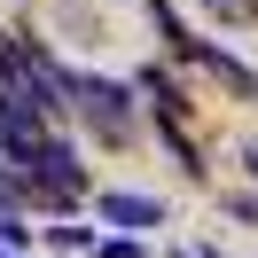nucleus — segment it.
<instances>
[{
	"instance_id": "1",
	"label": "nucleus",
	"mask_w": 258,
	"mask_h": 258,
	"mask_svg": "<svg viewBox=\"0 0 258 258\" xmlns=\"http://www.w3.org/2000/svg\"><path fill=\"white\" fill-rule=\"evenodd\" d=\"M63 94L102 141H133V86L102 79V71H63Z\"/></svg>"
},
{
	"instance_id": "2",
	"label": "nucleus",
	"mask_w": 258,
	"mask_h": 258,
	"mask_svg": "<svg viewBox=\"0 0 258 258\" xmlns=\"http://www.w3.org/2000/svg\"><path fill=\"white\" fill-rule=\"evenodd\" d=\"M172 63H196V71H211V79H219V86H235V94H258V71L242 63V55H227V47H211L204 32H196L188 47L172 55Z\"/></svg>"
},
{
	"instance_id": "3",
	"label": "nucleus",
	"mask_w": 258,
	"mask_h": 258,
	"mask_svg": "<svg viewBox=\"0 0 258 258\" xmlns=\"http://www.w3.org/2000/svg\"><path fill=\"white\" fill-rule=\"evenodd\" d=\"M102 219L110 227H164V204L157 196H133V188H110L102 196Z\"/></svg>"
},
{
	"instance_id": "4",
	"label": "nucleus",
	"mask_w": 258,
	"mask_h": 258,
	"mask_svg": "<svg viewBox=\"0 0 258 258\" xmlns=\"http://www.w3.org/2000/svg\"><path fill=\"white\" fill-rule=\"evenodd\" d=\"M219 24H258V0H204Z\"/></svg>"
},
{
	"instance_id": "5",
	"label": "nucleus",
	"mask_w": 258,
	"mask_h": 258,
	"mask_svg": "<svg viewBox=\"0 0 258 258\" xmlns=\"http://www.w3.org/2000/svg\"><path fill=\"white\" fill-rule=\"evenodd\" d=\"M24 242H32V227H24L16 211H0V250H24Z\"/></svg>"
},
{
	"instance_id": "6",
	"label": "nucleus",
	"mask_w": 258,
	"mask_h": 258,
	"mask_svg": "<svg viewBox=\"0 0 258 258\" xmlns=\"http://www.w3.org/2000/svg\"><path fill=\"white\" fill-rule=\"evenodd\" d=\"M94 258H149V250H141L133 235H110V242H94Z\"/></svg>"
},
{
	"instance_id": "7",
	"label": "nucleus",
	"mask_w": 258,
	"mask_h": 258,
	"mask_svg": "<svg viewBox=\"0 0 258 258\" xmlns=\"http://www.w3.org/2000/svg\"><path fill=\"white\" fill-rule=\"evenodd\" d=\"M227 219H250L258 227V196H227Z\"/></svg>"
},
{
	"instance_id": "8",
	"label": "nucleus",
	"mask_w": 258,
	"mask_h": 258,
	"mask_svg": "<svg viewBox=\"0 0 258 258\" xmlns=\"http://www.w3.org/2000/svg\"><path fill=\"white\" fill-rule=\"evenodd\" d=\"M242 164H250V172H258V149H242Z\"/></svg>"
},
{
	"instance_id": "9",
	"label": "nucleus",
	"mask_w": 258,
	"mask_h": 258,
	"mask_svg": "<svg viewBox=\"0 0 258 258\" xmlns=\"http://www.w3.org/2000/svg\"><path fill=\"white\" fill-rule=\"evenodd\" d=\"M0 258H8V250H0Z\"/></svg>"
}]
</instances>
